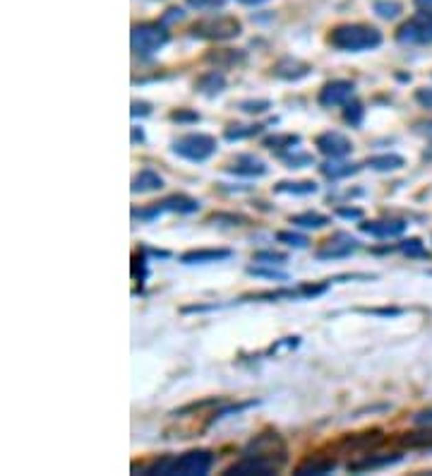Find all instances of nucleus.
I'll return each mask as SVG.
<instances>
[{"mask_svg": "<svg viewBox=\"0 0 432 476\" xmlns=\"http://www.w3.org/2000/svg\"><path fill=\"white\" fill-rule=\"evenodd\" d=\"M401 250L406 252V255H425V246L418 241V238H409V241L401 243Z\"/></svg>", "mask_w": 432, "mask_h": 476, "instance_id": "35", "label": "nucleus"}, {"mask_svg": "<svg viewBox=\"0 0 432 476\" xmlns=\"http://www.w3.org/2000/svg\"><path fill=\"white\" fill-rule=\"evenodd\" d=\"M367 166L375 169V171H399V169L406 166V159L399 157V154H375V157L367 159Z\"/></svg>", "mask_w": 432, "mask_h": 476, "instance_id": "21", "label": "nucleus"}, {"mask_svg": "<svg viewBox=\"0 0 432 476\" xmlns=\"http://www.w3.org/2000/svg\"><path fill=\"white\" fill-rule=\"evenodd\" d=\"M281 467H276L274 462L269 459H262V457H250V455H242L240 462H233L231 467L226 469V476H266V474H276Z\"/></svg>", "mask_w": 432, "mask_h": 476, "instance_id": "12", "label": "nucleus"}, {"mask_svg": "<svg viewBox=\"0 0 432 476\" xmlns=\"http://www.w3.org/2000/svg\"><path fill=\"white\" fill-rule=\"evenodd\" d=\"M353 94H356V85L351 80H332L319 89L317 101L322 109H337L353 101Z\"/></svg>", "mask_w": 432, "mask_h": 476, "instance_id": "9", "label": "nucleus"}, {"mask_svg": "<svg viewBox=\"0 0 432 476\" xmlns=\"http://www.w3.org/2000/svg\"><path fill=\"white\" fill-rule=\"evenodd\" d=\"M343 118H346L351 125H361V118H363V106H361V104H356V101H348V104H346V113H343Z\"/></svg>", "mask_w": 432, "mask_h": 476, "instance_id": "33", "label": "nucleus"}, {"mask_svg": "<svg viewBox=\"0 0 432 476\" xmlns=\"http://www.w3.org/2000/svg\"><path fill=\"white\" fill-rule=\"evenodd\" d=\"M334 467H337V462H334L332 457H319V455H312V457H308L305 462H300L298 467H295V474L298 476H308V474H329L334 472Z\"/></svg>", "mask_w": 432, "mask_h": 476, "instance_id": "18", "label": "nucleus"}, {"mask_svg": "<svg viewBox=\"0 0 432 476\" xmlns=\"http://www.w3.org/2000/svg\"><path fill=\"white\" fill-rule=\"evenodd\" d=\"M358 229L367 236L375 238H396L406 231V221L404 219H375V221H363Z\"/></svg>", "mask_w": 432, "mask_h": 476, "instance_id": "13", "label": "nucleus"}, {"mask_svg": "<svg viewBox=\"0 0 432 476\" xmlns=\"http://www.w3.org/2000/svg\"><path fill=\"white\" fill-rule=\"evenodd\" d=\"M396 41L406 46H428L432 43V12L418 10L409 22H404L396 32Z\"/></svg>", "mask_w": 432, "mask_h": 476, "instance_id": "7", "label": "nucleus"}, {"mask_svg": "<svg viewBox=\"0 0 432 476\" xmlns=\"http://www.w3.org/2000/svg\"><path fill=\"white\" fill-rule=\"evenodd\" d=\"M262 133V125H228L223 138L226 140H245V138H252V135H260Z\"/></svg>", "mask_w": 432, "mask_h": 476, "instance_id": "27", "label": "nucleus"}, {"mask_svg": "<svg viewBox=\"0 0 432 476\" xmlns=\"http://www.w3.org/2000/svg\"><path fill=\"white\" fill-rule=\"evenodd\" d=\"M329 221L332 219L327 215H319V212H303V215L291 217V224L300 226V229H324Z\"/></svg>", "mask_w": 432, "mask_h": 476, "instance_id": "24", "label": "nucleus"}, {"mask_svg": "<svg viewBox=\"0 0 432 476\" xmlns=\"http://www.w3.org/2000/svg\"><path fill=\"white\" fill-rule=\"evenodd\" d=\"M223 87H226V77H223V72L209 70V72H205L200 80H197L195 89L200 91V94H205V96H216V94H221V91H223Z\"/></svg>", "mask_w": 432, "mask_h": 476, "instance_id": "19", "label": "nucleus"}, {"mask_svg": "<svg viewBox=\"0 0 432 476\" xmlns=\"http://www.w3.org/2000/svg\"><path fill=\"white\" fill-rule=\"evenodd\" d=\"M358 248H361L358 238H353L351 234H343V231H339V234H334L332 238H327V241H324L322 246L317 248L315 257H317V260H341V257H348L351 252H356Z\"/></svg>", "mask_w": 432, "mask_h": 476, "instance_id": "10", "label": "nucleus"}, {"mask_svg": "<svg viewBox=\"0 0 432 476\" xmlns=\"http://www.w3.org/2000/svg\"><path fill=\"white\" fill-rule=\"evenodd\" d=\"M223 58H226L228 65H233V63H240L242 61V56H238V53H233V51H226V56H223ZM207 61H214L216 65H221V58L214 56V53H209V56H207Z\"/></svg>", "mask_w": 432, "mask_h": 476, "instance_id": "38", "label": "nucleus"}, {"mask_svg": "<svg viewBox=\"0 0 432 476\" xmlns=\"http://www.w3.org/2000/svg\"><path fill=\"white\" fill-rule=\"evenodd\" d=\"M250 274L255 277H264V279H274V281H286L288 279V274L286 272H276V270H262V267H250Z\"/></svg>", "mask_w": 432, "mask_h": 476, "instance_id": "34", "label": "nucleus"}, {"mask_svg": "<svg viewBox=\"0 0 432 476\" xmlns=\"http://www.w3.org/2000/svg\"><path fill=\"white\" fill-rule=\"evenodd\" d=\"M276 241H279V243H286V246H291V248H298V250H303V248L310 246L308 236L293 234V231H279V234H276Z\"/></svg>", "mask_w": 432, "mask_h": 476, "instance_id": "29", "label": "nucleus"}, {"mask_svg": "<svg viewBox=\"0 0 432 476\" xmlns=\"http://www.w3.org/2000/svg\"><path fill=\"white\" fill-rule=\"evenodd\" d=\"M236 3H242V5H262L266 0H236Z\"/></svg>", "mask_w": 432, "mask_h": 476, "instance_id": "45", "label": "nucleus"}, {"mask_svg": "<svg viewBox=\"0 0 432 476\" xmlns=\"http://www.w3.org/2000/svg\"><path fill=\"white\" fill-rule=\"evenodd\" d=\"M413 96L425 111H432V87H420V89H416Z\"/></svg>", "mask_w": 432, "mask_h": 476, "instance_id": "36", "label": "nucleus"}, {"mask_svg": "<svg viewBox=\"0 0 432 476\" xmlns=\"http://www.w3.org/2000/svg\"><path fill=\"white\" fill-rule=\"evenodd\" d=\"M315 147L329 159H341L346 154H351L353 142L346 138L343 133H337V130H327V133L317 135L315 138Z\"/></svg>", "mask_w": 432, "mask_h": 476, "instance_id": "11", "label": "nucleus"}, {"mask_svg": "<svg viewBox=\"0 0 432 476\" xmlns=\"http://www.w3.org/2000/svg\"><path fill=\"white\" fill-rule=\"evenodd\" d=\"M192 36L207 39V41H228V39L240 36L242 27L231 14H218V17H207L192 24Z\"/></svg>", "mask_w": 432, "mask_h": 476, "instance_id": "5", "label": "nucleus"}, {"mask_svg": "<svg viewBox=\"0 0 432 476\" xmlns=\"http://www.w3.org/2000/svg\"><path fill=\"white\" fill-rule=\"evenodd\" d=\"M337 215L343 217V219H361L363 210H358V207H339Z\"/></svg>", "mask_w": 432, "mask_h": 476, "instance_id": "39", "label": "nucleus"}, {"mask_svg": "<svg viewBox=\"0 0 432 476\" xmlns=\"http://www.w3.org/2000/svg\"><path fill=\"white\" fill-rule=\"evenodd\" d=\"M274 193H286V195H315L317 183L312 181H281L274 186Z\"/></svg>", "mask_w": 432, "mask_h": 476, "instance_id": "22", "label": "nucleus"}, {"mask_svg": "<svg viewBox=\"0 0 432 476\" xmlns=\"http://www.w3.org/2000/svg\"><path fill=\"white\" fill-rule=\"evenodd\" d=\"M171 120H178V123L192 120V123H197V120H200V113H195V111H187V109H181V111H173Z\"/></svg>", "mask_w": 432, "mask_h": 476, "instance_id": "37", "label": "nucleus"}, {"mask_svg": "<svg viewBox=\"0 0 432 476\" xmlns=\"http://www.w3.org/2000/svg\"><path fill=\"white\" fill-rule=\"evenodd\" d=\"M401 455H377V453H365L358 455L356 459L348 462V472H372V469L389 467V464L399 462Z\"/></svg>", "mask_w": 432, "mask_h": 476, "instance_id": "14", "label": "nucleus"}, {"mask_svg": "<svg viewBox=\"0 0 432 476\" xmlns=\"http://www.w3.org/2000/svg\"><path fill=\"white\" fill-rule=\"evenodd\" d=\"M149 116L152 113V109H149V104H144V101H133V116Z\"/></svg>", "mask_w": 432, "mask_h": 476, "instance_id": "41", "label": "nucleus"}, {"mask_svg": "<svg viewBox=\"0 0 432 476\" xmlns=\"http://www.w3.org/2000/svg\"><path fill=\"white\" fill-rule=\"evenodd\" d=\"M322 173L327 178H332V181H339V178H346V176H353V173H358L361 171V166L358 164H346V162H327V164H322Z\"/></svg>", "mask_w": 432, "mask_h": 476, "instance_id": "23", "label": "nucleus"}, {"mask_svg": "<svg viewBox=\"0 0 432 476\" xmlns=\"http://www.w3.org/2000/svg\"><path fill=\"white\" fill-rule=\"evenodd\" d=\"M233 252L228 248H197V250H187L181 255L183 265H209V262L228 260Z\"/></svg>", "mask_w": 432, "mask_h": 476, "instance_id": "15", "label": "nucleus"}, {"mask_svg": "<svg viewBox=\"0 0 432 476\" xmlns=\"http://www.w3.org/2000/svg\"><path fill=\"white\" fill-rule=\"evenodd\" d=\"M144 140V133L139 128H133V142H142Z\"/></svg>", "mask_w": 432, "mask_h": 476, "instance_id": "43", "label": "nucleus"}, {"mask_svg": "<svg viewBox=\"0 0 432 476\" xmlns=\"http://www.w3.org/2000/svg\"><path fill=\"white\" fill-rule=\"evenodd\" d=\"M228 173L233 176H247V178H257V176H264L266 173V164L262 159L252 157V154H240L233 164L226 166Z\"/></svg>", "mask_w": 432, "mask_h": 476, "instance_id": "16", "label": "nucleus"}, {"mask_svg": "<svg viewBox=\"0 0 432 476\" xmlns=\"http://www.w3.org/2000/svg\"><path fill=\"white\" fill-rule=\"evenodd\" d=\"M432 421V411H423V414L416 416V424H430Z\"/></svg>", "mask_w": 432, "mask_h": 476, "instance_id": "42", "label": "nucleus"}, {"mask_svg": "<svg viewBox=\"0 0 432 476\" xmlns=\"http://www.w3.org/2000/svg\"><path fill=\"white\" fill-rule=\"evenodd\" d=\"M271 72H274V77H279V80L298 82L310 72V65H308V63H303V61H298V58H281Z\"/></svg>", "mask_w": 432, "mask_h": 476, "instance_id": "17", "label": "nucleus"}, {"mask_svg": "<svg viewBox=\"0 0 432 476\" xmlns=\"http://www.w3.org/2000/svg\"><path fill=\"white\" fill-rule=\"evenodd\" d=\"M171 149H173V154L187 159V162L202 164L216 152V140L207 133H190V135L178 138Z\"/></svg>", "mask_w": 432, "mask_h": 476, "instance_id": "6", "label": "nucleus"}, {"mask_svg": "<svg viewBox=\"0 0 432 476\" xmlns=\"http://www.w3.org/2000/svg\"><path fill=\"white\" fill-rule=\"evenodd\" d=\"M329 46L343 53L372 51L382 43V32L370 24H339L329 32Z\"/></svg>", "mask_w": 432, "mask_h": 476, "instance_id": "1", "label": "nucleus"}, {"mask_svg": "<svg viewBox=\"0 0 432 476\" xmlns=\"http://www.w3.org/2000/svg\"><path fill=\"white\" fill-rule=\"evenodd\" d=\"M200 210V200L195 197H187V195H171L166 200L157 202L154 207L149 210H135L133 217L135 219H154V217L163 215V212H178V215H192V212Z\"/></svg>", "mask_w": 432, "mask_h": 476, "instance_id": "8", "label": "nucleus"}, {"mask_svg": "<svg viewBox=\"0 0 432 476\" xmlns=\"http://www.w3.org/2000/svg\"><path fill=\"white\" fill-rule=\"evenodd\" d=\"M266 149H295V144H300L298 135H271V138H264Z\"/></svg>", "mask_w": 432, "mask_h": 476, "instance_id": "26", "label": "nucleus"}, {"mask_svg": "<svg viewBox=\"0 0 432 476\" xmlns=\"http://www.w3.org/2000/svg\"><path fill=\"white\" fill-rule=\"evenodd\" d=\"M416 5H418L420 10H430L432 12V0H416Z\"/></svg>", "mask_w": 432, "mask_h": 476, "instance_id": "44", "label": "nucleus"}, {"mask_svg": "<svg viewBox=\"0 0 432 476\" xmlns=\"http://www.w3.org/2000/svg\"><path fill=\"white\" fill-rule=\"evenodd\" d=\"M168 39H171V34L159 22L135 24L133 34H130V43H133V51L137 56H154V53L166 46Z\"/></svg>", "mask_w": 432, "mask_h": 476, "instance_id": "3", "label": "nucleus"}, {"mask_svg": "<svg viewBox=\"0 0 432 476\" xmlns=\"http://www.w3.org/2000/svg\"><path fill=\"white\" fill-rule=\"evenodd\" d=\"M242 455L269 459V462H274L276 467H284V464L288 462V450H286V443L281 440L279 433H274V431H266V433L255 435V438L242 448Z\"/></svg>", "mask_w": 432, "mask_h": 476, "instance_id": "4", "label": "nucleus"}, {"mask_svg": "<svg viewBox=\"0 0 432 476\" xmlns=\"http://www.w3.org/2000/svg\"><path fill=\"white\" fill-rule=\"evenodd\" d=\"M399 443L406 445V448H432V429L406 433L404 438H399Z\"/></svg>", "mask_w": 432, "mask_h": 476, "instance_id": "25", "label": "nucleus"}, {"mask_svg": "<svg viewBox=\"0 0 432 476\" xmlns=\"http://www.w3.org/2000/svg\"><path fill=\"white\" fill-rule=\"evenodd\" d=\"M375 12L380 14V17H385V19H391V17H396V14L401 12V5L396 3V0H377Z\"/></svg>", "mask_w": 432, "mask_h": 476, "instance_id": "30", "label": "nucleus"}, {"mask_svg": "<svg viewBox=\"0 0 432 476\" xmlns=\"http://www.w3.org/2000/svg\"><path fill=\"white\" fill-rule=\"evenodd\" d=\"M238 109L245 111V113H264L266 109H271L269 99H250V101H240Z\"/></svg>", "mask_w": 432, "mask_h": 476, "instance_id": "31", "label": "nucleus"}, {"mask_svg": "<svg viewBox=\"0 0 432 476\" xmlns=\"http://www.w3.org/2000/svg\"><path fill=\"white\" fill-rule=\"evenodd\" d=\"M281 159H284L286 164H288V169H305V166H312V157L310 154H281Z\"/></svg>", "mask_w": 432, "mask_h": 476, "instance_id": "32", "label": "nucleus"}, {"mask_svg": "<svg viewBox=\"0 0 432 476\" xmlns=\"http://www.w3.org/2000/svg\"><path fill=\"white\" fill-rule=\"evenodd\" d=\"M288 260V255L286 252H276V250H260L252 255V262H257V265H284V262Z\"/></svg>", "mask_w": 432, "mask_h": 476, "instance_id": "28", "label": "nucleus"}, {"mask_svg": "<svg viewBox=\"0 0 432 476\" xmlns=\"http://www.w3.org/2000/svg\"><path fill=\"white\" fill-rule=\"evenodd\" d=\"M163 188V178L152 169H142L137 176L133 178V193H154Z\"/></svg>", "mask_w": 432, "mask_h": 476, "instance_id": "20", "label": "nucleus"}, {"mask_svg": "<svg viewBox=\"0 0 432 476\" xmlns=\"http://www.w3.org/2000/svg\"><path fill=\"white\" fill-rule=\"evenodd\" d=\"M214 467V455L209 450H190L181 457H163L147 467V474H163V476H205Z\"/></svg>", "mask_w": 432, "mask_h": 476, "instance_id": "2", "label": "nucleus"}, {"mask_svg": "<svg viewBox=\"0 0 432 476\" xmlns=\"http://www.w3.org/2000/svg\"><path fill=\"white\" fill-rule=\"evenodd\" d=\"M187 3L197 10H205V8H216V5H221L223 0H187Z\"/></svg>", "mask_w": 432, "mask_h": 476, "instance_id": "40", "label": "nucleus"}]
</instances>
